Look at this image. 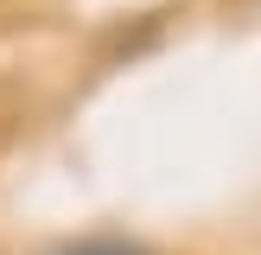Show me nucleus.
Masks as SVG:
<instances>
[{
  "label": "nucleus",
  "mask_w": 261,
  "mask_h": 255,
  "mask_svg": "<svg viewBox=\"0 0 261 255\" xmlns=\"http://www.w3.org/2000/svg\"><path fill=\"white\" fill-rule=\"evenodd\" d=\"M45 255H153V249L127 236H89V242H64V249H45Z\"/></svg>",
  "instance_id": "nucleus-1"
}]
</instances>
